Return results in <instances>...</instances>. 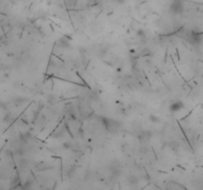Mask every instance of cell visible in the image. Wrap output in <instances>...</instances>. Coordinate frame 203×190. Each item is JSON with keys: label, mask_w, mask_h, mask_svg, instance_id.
Returning <instances> with one entry per match:
<instances>
[{"label": "cell", "mask_w": 203, "mask_h": 190, "mask_svg": "<svg viewBox=\"0 0 203 190\" xmlns=\"http://www.w3.org/2000/svg\"><path fill=\"white\" fill-rule=\"evenodd\" d=\"M102 119H103V125H104L105 129L108 132L112 133V134L117 133L121 128L120 123L113 120V119H109V118H102Z\"/></svg>", "instance_id": "1"}, {"label": "cell", "mask_w": 203, "mask_h": 190, "mask_svg": "<svg viewBox=\"0 0 203 190\" xmlns=\"http://www.w3.org/2000/svg\"><path fill=\"white\" fill-rule=\"evenodd\" d=\"M169 10L172 14H180L183 10V2L182 0H172L171 6H169Z\"/></svg>", "instance_id": "2"}, {"label": "cell", "mask_w": 203, "mask_h": 190, "mask_svg": "<svg viewBox=\"0 0 203 190\" xmlns=\"http://www.w3.org/2000/svg\"><path fill=\"white\" fill-rule=\"evenodd\" d=\"M150 121H152L154 123H159L160 120V117L159 116H155V115H150Z\"/></svg>", "instance_id": "4"}, {"label": "cell", "mask_w": 203, "mask_h": 190, "mask_svg": "<svg viewBox=\"0 0 203 190\" xmlns=\"http://www.w3.org/2000/svg\"><path fill=\"white\" fill-rule=\"evenodd\" d=\"M183 104L181 101H174L171 104V106H169V109H171V111L172 112H178L180 111L181 109H183Z\"/></svg>", "instance_id": "3"}]
</instances>
